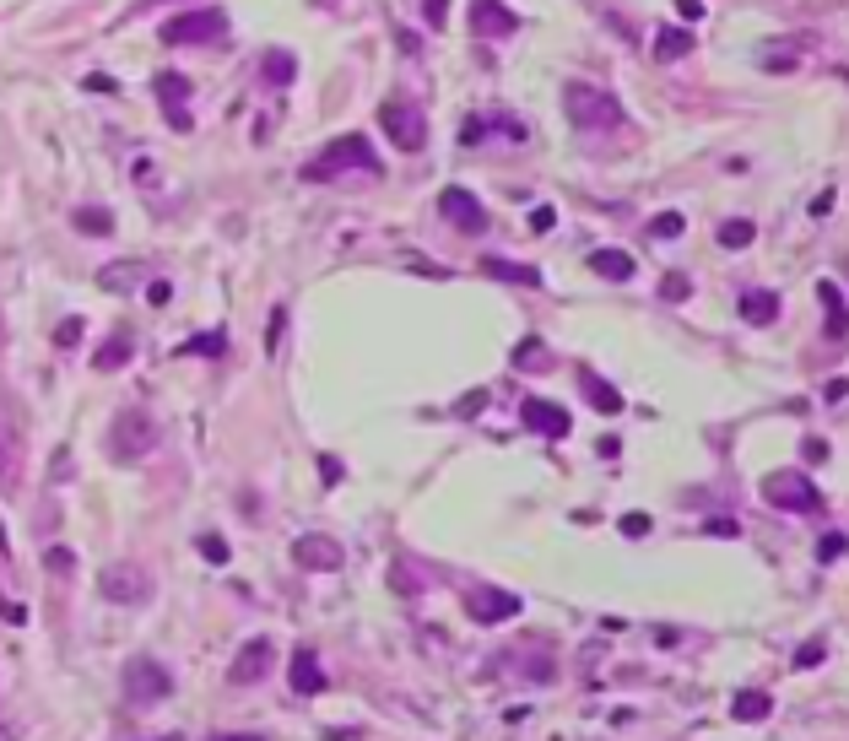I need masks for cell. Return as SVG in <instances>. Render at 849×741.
I'll return each mask as SVG.
<instances>
[{
	"instance_id": "cell-2",
	"label": "cell",
	"mask_w": 849,
	"mask_h": 741,
	"mask_svg": "<svg viewBox=\"0 0 849 741\" xmlns=\"http://www.w3.org/2000/svg\"><path fill=\"white\" fill-rule=\"evenodd\" d=\"M563 109H568V119H574V130H612V125H622V103L612 98V92L590 87V82H568L563 87Z\"/></svg>"
},
{
	"instance_id": "cell-54",
	"label": "cell",
	"mask_w": 849,
	"mask_h": 741,
	"mask_svg": "<svg viewBox=\"0 0 849 741\" xmlns=\"http://www.w3.org/2000/svg\"><path fill=\"white\" fill-rule=\"evenodd\" d=\"M314 6H336V0H314Z\"/></svg>"
},
{
	"instance_id": "cell-6",
	"label": "cell",
	"mask_w": 849,
	"mask_h": 741,
	"mask_svg": "<svg viewBox=\"0 0 849 741\" xmlns=\"http://www.w3.org/2000/svg\"><path fill=\"white\" fill-rule=\"evenodd\" d=\"M119 687H125V698H130V704H141V709H147V704H157V698H168V693H174V677H168V666H163V660H152V655H136V660H125V682H119Z\"/></svg>"
},
{
	"instance_id": "cell-35",
	"label": "cell",
	"mask_w": 849,
	"mask_h": 741,
	"mask_svg": "<svg viewBox=\"0 0 849 741\" xmlns=\"http://www.w3.org/2000/svg\"><path fill=\"white\" fill-rule=\"evenodd\" d=\"M844 547H849V541H844L839 531H833V536H822V541H817V563H833V558H844Z\"/></svg>"
},
{
	"instance_id": "cell-41",
	"label": "cell",
	"mask_w": 849,
	"mask_h": 741,
	"mask_svg": "<svg viewBox=\"0 0 849 741\" xmlns=\"http://www.w3.org/2000/svg\"><path fill=\"white\" fill-rule=\"evenodd\" d=\"M530 363H541V341H520L514 347V368H530Z\"/></svg>"
},
{
	"instance_id": "cell-12",
	"label": "cell",
	"mask_w": 849,
	"mask_h": 741,
	"mask_svg": "<svg viewBox=\"0 0 849 741\" xmlns=\"http://www.w3.org/2000/svg\"><path fill=\"white\" fill-rule=\"evenodd\" d=\"M520 606L525 601L514 590H493V585L466 595V612L476 617V623H509V617H520Z\"/></svg>"
},
{
	"instance_id": "cell-51",
	"label": "cell",
	"mask_w": 849,
	"mask_h": 741,
	"mask_svg": "<svg viewBox=\"0 0 849 741\" xmlns=\"http://www.w3.org/2000/svg\"><path fill=\"white\" fill-rule=\"evenodd\" d=\"M0 741H17V725H6V720H0Z\"/></svg>"
},
{
	"instance_id": "cell-15",
	"label": "cell",
	"mask_w": 849,
	"mask_h": 741,
	"mask_svg": "<svg viewBox=\"0 0 849 741\" xmlns=\"http://www.w3.org/2000/svg\"><path fill=\"white\" fill-rule=\"evenodd\" d=\"M520 28V17H514L503 0H471V33L476 38H509Z\"/></svg>"
},
{
	"instance_id": "cell-39",
	"label": "cell",
	"mask_w": 849,
	"mask_h": 741,
	"mask_svg": "<svg viewBox=\"0 0 849 741\" xmlns=\"http://www.w3.org/2000/svg\"><path fill=\"white\" fill-rule=\"evenodd\" d=\"M482 406H487V390H471V395H460V401H455V417H476Z\"/></svg>"
},
{
	"instance_id": "cell-50",
	"label": "cell",
	"mask_w": 849,
	"mask_h": 741,
	"mask_svg": "<svg viewBox=\"0 0 849 741\" xmlns=\"http://www.w3.org/2000/svg\"><path fill=\"white\" fill-rule=\"evenodd\" d=\"M211 741H265V736H238V731H228V736H211Z\"/></svg>"
},
{
	"instance_id": "cell-34",
	"label": "cell",
	"mask_w": 849,
	"mask_h": 741,
	"mask_svg": "<svg viewBox=\"0 0 849 741\" xmlns=\"http://www.w3.org/2000/svg\"><path fill=\"white\" fill-rule=\"evenodd\" d=\"M282 325H287V309H271V320H265V352L282 347Z\"/></svg>"
},
{
	"instance_id": "cell-11",
	"label": "cell",
	"mask_w": 849,
	"mask_h": 741,
	"mask_svg": "<svg viewBox=\"0 0 849 741\" xmlns=\"http://www.w3.org/2000/svg\"><path fill=\"white\" fill-rule=\"evenodd\" d=\"M157 103H163L168 130H190V82L179 71H157Z\"/></svg>"
},
{
	"instance_id": "cell-13",
	"label": "cell",
	"mask_w": 849,
	"mask_h": 741,
	"mask_svg": "<svg viewBox=\"0 0 849 741\" xmlns=\"http://www.w3.org/2000/svg\"><path fill=\"white\" fill-rule=\"evenodd\" d=\"M293 558H298V568H309V574H336V568L347 563V552H341L330 536H298Z\"/></svg>"
},
{
	"instance_id": "cell-1",
	"label": "cell",
	"mask_w": 849,
	"mask_h": 741,
	"mask_svg": "<svg viewBox=\"0 0 849 741\" xmlns=\"http://www.w3.org/2000/svg\"><path fill=\"white\" fill-rule=\"evenodd\" d=\"M347 168L379 174V157H374V147H368V136H336V141L320 152V163H303V179H309V184H325V179L347 174Z\"/></svg>"
},
{
	"instance_id": "cell-20",
	"label": "cell",
	"mask_w": 849,
	"mask_h": 741,
	"mask_svg": "<svg viewBox=\"0 0 849 741\" xmlns=\"http://www.w3.org/2000/svg\"><path fill=\"white\" fill-rule=\"evenodd\" d=\"M693 44H698V33H693V28H660V33H655V60H660V65H671V60L693 55Z\"/></svg>"
},
{
	"instance_id": "cell-26",
	"label": "cell",
	"mask_w": 849,
	"mask_h": 741,
	"mask_svg": "<svg viewBox=\"0 0 849 741\" xmlns=\"http://www.w3.org/2000/svg\"><path fill=\"white\" fill-rule=\"evenodd\" d=\"M731 714H736V720H747V725H758V720L774 714V698H768V693H736V698H731Z\"/></svg>"
},
{
	"instance_id": "cell-3",
	"label": "cell",
	"mask_w": 849,
	"mask_h": 741,
	"mask_svg": "<svg viewBox=\"0 0 849 741\" xmlns=\"http://www.w3.org/2000/svg\"><path fill=\"white\" fill-rule=\"evenodd\" d=\"M157 449V422L147 417V412H119L114 417V428H109V455L119 460V466H136V460H147Z\"/></svg>"
},
{
	"instance_id": "cell-18",
	"label": "cell",
	"mask_w": 849,
	"mask_h": 741,
	"mask_svg": "<svg viewBox=\"0 0 849 741\" xmlns=\"http://www.w3.org/2000/svg\"><path fill=\"white\" fill-rule=\"evenodd\" d=\"M817 303H822V314H828V341H844L849 336V309H844L839 282H817Z\"/></svg>"
},
{
	"instance_id": "cell-22",
	"label": "cell",
	"mask_w": 849,
	"mask_h": 741,
	"mask_svg": "<svg viewBox=\"0 0 849 741\" xmlns=\"http://www.w3.org/2000/svg\"><path fill=\"white\" fill-rule=\"evenodd\" d=\"M482 276H493V282H514V287H541L536 266H514V260H498V255L482 260Z\"/></svg>"
},
{
	"instance_id": "cell-46",
	"label": "cell",
	"mask_w": 849,
	"mask_h": 741,
	"mask_svg": "<svg viewBox=\"0 0 849 741\" xmlns=\"http://www.w3.org/2000/svg\"><path fill=\"white\" fill-rule=\"evenodd\" d=\"M676 11H682V22H698L703 17V0H676Z\"/></svg>"
},
{
	"instance_id": "cell-19",
	"label": "cell",
	"mask_w": 849,
	"mask_h": 741,
	"mask_svg": "<svg viewBox=\"0 0 849 741\" xmlns=\"http://www.w3.org/2000/svg\"><path fill=\"white\" fill-rule=\"evenodd\" d=\"M736 309H741V320H747V325H774L779 320V293H768V287H747Z\"/></svg>"
},
{
	"instance_id": "cell-27",
	"label": "cell",
	"mask_w": 849,
	"mask_h": 741,
	"mask_svg": "<svg viewBox=\"0 0 849 741\" xmlns=\"http://www.w3.org/2000/svg\"><path fill=\"white\" fill-rule=\"evenodd\" d=\"M71 222H76V233H92V238H109L114 233V217L103 206H76Z\"/></svg>"
},
{
	"instance_id": "cell-21",
	"label": "cell",
	"mask_w": 849,
	"mask_h": 741,
	"mask_svg": "<svg viewBox=\"0 0 849 741\" xmlns=\"http://www.w3.org/2000/svg\"><path fill=\"white\" fill-rule=\"evenodd\" d=\"M579 390H585V401L595 406V412H606V417H617V412H622V390H617V385H606L601 374H579Z\"/></svg>"
},
{
	"instance_id": "cell-5",
	"label": "cell",
	"mask_w": 849,
	"mask_h": 741,
	"mask_svg": "<svg viewBox=\"0 0 849 741\" xmlns=\"http://www.w3.org/2000/svg\"><path fill=\"white\" fill-rule=\"evenodd\" d=\"M763 498L774 509H785V514H817L822 509V493L812 487V476H801V471H768L763 476Z\"/></svg>"
},
{
	"instance_id": "cell-31",
	"label": "cell",
	"mask_w": 849,
	"mask_h": 741,
	"mask_svg": "<svg viewBox=\"0 0 849 741\" xmlns=\"http://www.w3.org/2000/svg\"><path fill=\"white\" fill-rule=\"evenodd\" d=\"M682 228H687V222H682V211H660V217L649 222V233H655V238H676Z\"/></svg>"
},
{
	"instance_id": "cell-45",
	"label": "cell",
	"mask_w": 849,
	"mask_h": 741,
	"mask_svg": "<svg viewBox=\"0 0 849 741\" xmlns=\"http://www.w3.org/2000/svg\"><path fill=\"white\" fill-rule=\"evenodd\" d=\"M552 222H557V217H552V206H536V211H530V228H536V233H547Z\"/></svg>"
},
{
	"instance_id": "cell-37",
	"label": "cell",
	"mask_w": 849,
	"mask_h": 741,
	"mask_svg": "<svg viewBox=\"0 0 849 741\" xmlns=\"http://www.w3.org/2000/svg\"><path fill=\"white\" fill-rule=\"evenodd\" d=\"M44 568H49V574H71L76 558H71L65 547H49V552H44Z\"/></svg>"
},
{
	"instance_id": "cell-32",
	"label": "cell",
	"mask_w": 849,
	"mask_h": 741,
	"mask_svg": "<svg viewBox=\"0 0 849 741\" xmlns=\"http://www.w3.org/2000/svg\"><path fill=\"white\" fill-rule=\"evenodd\" d=\"M195 547H201V558H206V563H228V552H233L228 541H222V536H211V531H206L201 541H195Z\"/></svg>"
},
{
	"instance_id": "cell-53",
	"label": "cell",
	"mask_w": 849,
	"mask_h": 741,
	"mask_svg": "<svg viewBox=\"0 0 849 741\" xmlns=\"http://www.w3.org/2000/svg\"><path fill=\"white\" fill-rule=\"evenodd\" d=\"M0 482H6V455H0Z\"/></svg>"
},
{
	"instance_id": "cell-8",
	"label": "cell",
	"mask_w": 849,
	"mask_h": 741,
	"mask_svg": "<svg viewBox=\"0 0 849 741\" xmlns=\"http://www.w3.org/2000/svg\"><path fill=\"white\" fill-rule=\"evenodd\" d=\"M520 422H525L530 433H541V439H568V433H574V417H568V406L541 401V395H525V401H520Z\"/></svg>"
},
{
	"instance_id": "cell-49",
	"label": "cell",
	"mask_w": 849,
	"mask_h": 741,
	"mask_svg": "<svg viewBox=\"0 0 849 741\" xmlns=\"http://www.w3.org/2000/svg\"><path fill=\"white\" fill-rule=\"evenodd\" d=\"M320 471H325V482H341V466H336V455H320Z\"/></svg>"
},
{
	"instance_id": "cell-24",
	"label": "cell",
	"mask_w": 849,
	"mask_h": 741,
	"mask_svg": "<svg viewBox=\"0 0 849 741\" xmlns=\"http://www.w3.org/2000/svg\"><path fill=\"white\" fill-rule=\"evenodd\" d=\"M590 271L606 276V282H628V276H633V255H622V249H595Z\"/></svg>"
},
{
	"instance_id": "cell-43",
	"label": "cell",
	"mask_w": 849,
	"mask_h": 741,
	"mask_svg": "<svg viewBox=\"0 0 849 741\" xmlns=\"http://www.w3.org/2000/svg\"><path fill=\"white\" fill-rule=\"evenodd\" d=\"M622 536H649V514H622Z\"/></svg>"
},
{
	"instance_id": "cell-28",
	"label": "cell",
	"mask_w": 849,
	"mask_h": 741,
	"mask_svg": "<svg viewBox=\"0 0 849 741\" xmlns=\"http://www.w3.org/2000/svg\"><path fill=\"white\" fill-rule=\"evenodd\" d=\"M752 238H758V228H752L747 217H731V222H720V249H747Z\"/></svg>"
},
{
	"instance_id": "cell-30",
	"label": "cell",
	"mask_w": 849,
	"mask_h": 741,
	"mask_svg": "<svg viewBox=\"0 0 849 741\" xmlns=\"http://www.w3.org/2000/svg\"><path fill=\"white\" fill-rule=\"evenodd\" d=\"M801 65V55L785 44V49H763V71H774V76H785V71H795Z\"/></svg>"
},
{
	"instance_id": "cell-44",
	"label": "cell",
	"mask_w": 849,
	"mask_h": 741,
	"mask_svg": "<svg viewBox=\"0 0 849 741\" xmlns=\"http://www.w3.org/2000/svg\"><path fill=\"white\" fill-rule=\"evenodd\" d=\"M147 298L157 303V309H163V303H168V298H174V287H168V282H163V276H157V282H147Z\"/></svg>"
},
{
	"instance_id": "cell-9",
	"label": "cell",
	"mask_w": 849,
	"mask_h": 741,
	"mask_svg": "<svg viewBox=\"0 0 849 741\" xmlns=\"http://www.w3.org/2000/svg\"><path fill=\"white\" fill-rule=\"evenodd\" d=\"M98 590L109 595V601H119V606H136V601H147L152 579L141 574L136 563H114V568H103V574H98Z\"/></svg>"
},
{
	"instance_id": "cell-7",
	"label": "cell",
	"mask_w": 849,
	"mask_h": 741,
	"mask_svg": "<svg viewBox=\"0 0 849 741\" xmlns=\"http://www.w3.org/2000/svg\"><path fill=\"white\" fill-rule=\"evenodd\" d=\"M379 125H384V136H390L401 152H422V147H428V119L411 109V103H401V98H390L379 109Z\"/></svg>"
},
{
	"instance_id": "cell-36",
	"label": "cell",
	"mask_w": 849,
	"mask_h": 741,
	"mask_svg": "<svg viewBox=\"0 0 849 741\" xmlns=\"http://www.w3.org/2000/svg\"><path fill=\"white\" fill-rule=\"evenodd\" d=\"M822 655H828V644H822V639H806V644H801V650H795V666H801V671H806V666H817V660H822Z\"/></svg>"
},
{
	"instance_id": "cell-25",
	"label": "cell",
	"mask_w": 849,
	"mask_h": 741,
	"mask_svg": "<svg viewBox=\"0 0 849 741\" xmlns=\"http://www.w3.org/2000/svg\"><path fill=\"white\" fill-rule=\"evenodd\" d=\"M260 76L265 82H276V87H287L298 76V60L287 55V49H265V60H260Z\"/></svg>"
},
{
	"instance_id": "cell-47",
	"label": "cell",
	"mask_w": 849,
	"mask_h": 741,
	"mask_svg": "<svg viewBox=\"0 0 849 741\" xmlns=\"http://www.w3.org/2000/svg\"><path fill=\"white\" fill-rule=\"evenodd\" d=\"M801 455H806V460H828V444H822V439H806Z\"/></svg>"
},
{
	"instance_id": "cell-55",
	"label": "cell",
	"mask_w": 849,
	"mask_h": 741,
	"mask_svg": "<svg viewBox=\"0 0 849 741\" xmlns=\"http://www.w3.org/2000/svg\"><path fill=\"white\" fill-rule=\"evenodd\" d=\"M157 741H179V736H157Z\"/></svg>"
},
{
	"instance_id": "cell-52",
	"label": "cell",
	"mask_w": 849,
	"mask_h": 741,
	"mask_svg": "<svg viewBox=\"0 0 849 741\" xmlns=\"http://www.w3.org/2000/svg\"><path fill=\"white\" fill-rule=\"evenodd\" d=\"M833 76H839V82H849V65H833Z\"/></svg>"
},
{
	"instance_id": "cell-42",
	"label": "cell",
	"mask_w": 849,
	"mask_h": 741,
	"mask_svg": "<svg viewBox=\"0 0 849 741\" xmlns=\"http://www.w3.org/2000/svg\"><path fill=\"white\" fill-rule=\"evenodd\" d=\"M422 17H428V28H444V17H449V0H422Z\"/></svg>"
},
{
	"instance_id": "cell-33",
	"label": "cell",
	"mask_w": 849,
	"mask_h": 741,
	"mask_svg": "<svg viewBox=\"0 0 849 741\" xmlns=\"http://www.w3.org/2000/svg\"><path fill=\"white\" fill-rule=\"evenodd\" d=\"M687 293H693V282H687V276H682V271H671V276H666V282H660V298H666V303H682Z\"/></svg>"
},
{
	"instance_id": "cell-56",
	"label": "cell",
	"mask_w": 849,
	"mask_h": 741,
	"mask_svg": "<svg viewBox=\"0 0 849 741\" xmlns=\"http://www.w3.org/2000/svg\"><path fill=\"white\" fill-rule=\"evenodd\" d=\"M141 6H157V0H141Z\"/></svg>"
},
{
	"instance_id": "cell-4",
	"label": "cell",
	"mask_w": 849,
	"mask_h": 741,
	"mask_svg": "<svg viewBox=\"0 0 849 741\" xmlns=\"http://www.w3.org/2000/svg\"><path fill=\"white\" fill-rule=\"evenodd\" d=\"M228 33V11L206 6V11H179V17H168L163 28H157V38L163 44H217V38Z\"/></svg>"
},
{
	"instance_id": "cell-14",
	"label": "cell",
	"mask_w": 849,
	"mask_h": 741,
	"mask_svg": "<svg viewBox=\"0 0 849 741\" xmlns=\"http://www.w3.org/2000/svg\"><path fill=\"white\" fill-rule=\"evenodd\" d=\"M265 671H271V639H249L244 650L233 655V666H228V682L233 687H255Z\"/></svg>"
},
{
	"instance_id": "cell-10",
	"label": "cell",
	"mask_w": 849,
	"mask_h": 741,
	"mask_svg": "<svg viewBox=\"0 0 849 741\" xmlns=\"http://www.w3.org/2000/svg\"><path fill=\"white\" fill-rule=\"evenodd\" d=\"M439 211H444V222H455L460 233H487V206L476 201L471 190H460V184H449V190L439 195Z\"/></svg>"
},
{
	"instance_id": "cell-17",
	"label": "cell",
	"mask_w": 849,
	"mask_h": 741,
	"mask_svg": "<svg viewBox=\"0 0 849 741\" xmlns=\"http://www.w3.org/2000/svg\"><path fill=\"white\" fill-rule=\"evenodd\" d=\"M130 357H136V336H130V330H114V336L92 352V368H98V374H114V368L130 363Z\"/></svg>"
},
{
	"instance_id": "cell-16",
	"label": "cell",
	"mask_w": 849,
	"mask_h": 741,
	"mask_svg": "<svg viewBox=\"0 0 849 741\" xmlns=\"http://www.w3.org/2000/svg\"><path fill=\"white\" fill-rule=\"evenodd\" d=\"M293 693H303V698H314V693H325V671H320V660H314V650L309 644H298L293 650Z\"/></svg>"
},
{
	"instance_id": "cell-29",
	"label": "cell",
	"mask_w": 849,
	"mask_h": 741,
	"mask_svg": "<svg viewBox=\"0 0 849 741\" xmlns=\"http://www.w3.org/2000/svg\"><path fill=\"white\" fill-rule=\"evenodd\" d=\"M179 352H190V357H222V352H228V330H206V336L184 341Z\"/></svg>"
},
{
	"instance_id": "cell-40",
	"label": "cell",
	"mask_w": 849,
	"mask_h": 741,
	"mask_svg": "<svg viewBox=\"0 0 849 741\" xmlns=\"http://www.w3.org/2000/svg\"><path fill=\"white\" fill-rule=\"evenodd\" d=\"M82 341V320H60V330H55V347H76Z\"/></svg>"
},
{
	"instance_id": "cell-38",
	"label": "cell",
	"mask_w": 849,
	"mask_h": 741,
	"mask_svg": "<svg viewBox=\"0 0 849 741\" xmlns=\"http://www.w3.org/2000/svg\"><path fill=\"white\" fill-rule=\"evenodd\" d=\"M401 266H406V271H422V276H439V282H449V266H433V260H422V255H406Z\"/></svg>"
},
{
	"instance_id": "cell-23",
	"label": "cell",
	"mask_w": 849,
	"mask_h": 741,
	"mask_svg": "<svg viewBox=\"0 0 849 741\" xmlns=\"http://www.w3.org/2000/svg\"><path fill=\"white\" fill-rule=\"evenodd\" d=\"M141 276H147L141 260H119V266L98 271V287H103V293H130V282H141Z\"/></svg>"
},
{
	"instance_id": "cell-48",
	"label": "cell",
	"mask_w": 849,
	"mask_h": 741,
	"mask_svg": "<svg viewBox=\"0 0 849 741\" xmlns=\"http://www.w3.org/2000/svg\"><path fill=\"white\" fill-rule=\"evenodd\" d=\"M828 211H833V190H822L817 201H812V217H828Z\"/></svg>"
}]
</instances>
